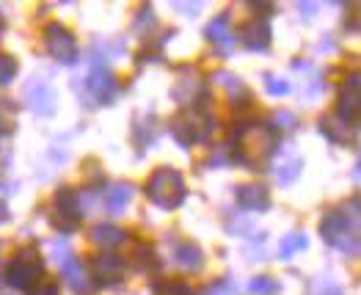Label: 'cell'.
<instances>
[{"instance_id":"cell-1","label":"cell","mask_w":361,"mask_h":295,"mask_svg":"<svg viewBox=\"0 0 361 295\" xmlns=\"http://www.w3.org/2000/svg\"><path fill=\"white\" fill-rule=\"evenodd\" d=\"M320 235L329 246L356 257L359 254V215H356V207H353V212H348V210L326 212V218L320 224Z\"/></svg>"},{"instance_id":"cell-2","label":"cell","mask_w":361,"mask_h":295,"mask_svg":"<svg viewBox=\"0 0 361 295\" xmlns=\"http://www.w3.org/2000/svg\"><path fill=\"white\" fill-rule=\"evenodd\" d=\"M144 191H147V199L160 210H177L185 202V179L171 166H160Z\"/></svg>"},{"instance_id":"cell-3","label":"cell","mask_w":361,"mask_h":295,"mask_svg":"<svg viewBox=\"0 0 361 295\" xmlns=\"http://www.w3.org/2000/svg\"><path fill=\"white\" fill-rule=\"evenodd\" d=\"M75 91L80 94V100H83V105H108L114 97H116V78H114V72L108 69V64L105 61H94V66H91V72L86 75V80L80 83V86H75Z\"/></svg>"},{"instance_id":"cell-4","label":"cell","mask_w":361,"mask_h":295,"mask_svg":"<svg viewBox=\"0 0 361 295\" xmlns=\"http://www.w3.org/2000/svg\"><path fill=\"white\" fill-rule=\"evenodd\" d=\"M212 130H215V124L204 114V105H199V111H190V114H182V116L171 119V124H169V133L185 149L193 147L196 141H207Z\"/></svg>"},{"instance_id":"cell-5","label":"cell","mask_w":361,"mask_h":295,"mask_svg":"<svg viewBox=\"0 0 361 295\" xmlns=\"http://www.w3.org/2000/svg\"><path fill=\"white\" fill-rule=\"evenodd\" d=\"M42 273H44V263L39 260V254L33 248H20L11 265L6 267V284H11L14 290H28Z\"/></svg>"},{"instance_id":"cell-6","label":"cell","mask_w":361,"mask_h":295,"mask_svg":"<svg viewBox=\"0 0 361 295\" xmlns=\"http://www.w3.org/2000/svg\"><path fill=\"white\" fill-rule=\"evenodd\" d=\"M80 202H78V193L72 188H61L56 193V202H53V227L69 235L72 229H78L80 224Z\"/></svg>"},{"instance_id":"cell-7","label":"cell","mask_w":361,"mask_h":295,"mask_svg":"<svg viewBox=\"0 0 361 295\" xmlns=\"http://www.w3.org/2000/svg\"><path fill=\"white\" fill-rule=\"evenodd\" d=\"M44 42H47V53L61 64H75L78 61V42L72 36V30L53 23L44 30Z\"/></svg>"},{"instance_id":"cell-8","label":"cell","mask_w":361,"mask_h":295,"mask_svg":"<svg viewBox=\"0 0 361 295\" xmlns=\"http://www.w3.org/2000/svg\"><path fill=\"white\" fill-rule=\"evenodd\" d=\"M336 116L345 124H356L359 119V75H348V80L342 83V91H339V105H336Z\"/></svg>"},{"instance_id":"cell-9","label":"cell","mask_w":361,"mask_h":295,"mask_svg":"<svg viewBox=\"0 0 361 295\" xmlns=\"http://www.w3.org/2000/svg\"><path fill=\"white\" fill-rule=\"evenodd\" d=\"M91 270L97 276V282L102 287H114L121 282V273H124V263H121L119 254H97L91 260Z\"/></svg>"},{"instance_id":"cell-10","label":"cell","mask_w":361,"mask_h":295,"mask_svg":"<svg viewBox=\"0 0 361 295\" xmlns=\"http://www.w3.org/2000/svg\"><path fill=\"white\" fill-rule=\"evenodd\" d=\"M240 39L243 44H245V50H251V53H265L268 47H271V25H268V20H248L240 30Z\"/></svg>"},{"instance_id":"cell-11","label":"cell","mask_w":361,"mask_h":295,"mask_svg":"<svg viewBox=\"0 0 361 295\" xmlns=\"http://www.w3.org/2000/svg\"><path fill=\"white\" fill-rule=\"evenodd\" d=\"M204 36H207L210 44H215V50L221 56H229L232 47H235V33H232V25H229L226 14H218L215 20H210V25L204 28Z\"/></svg>"},{"instance_id":"cell-12","label":"cell","mask_w":361,"mask_h":295,"mask_svg":"<svg viewBox=\"0 0 361 295\" xmlns=\"http://www.w3.org/2000/svg\"><path fill=\"white\" fill-rule=\"evenodd\" d=\"M25 97H28V105L33 114H39V116L56 114V91L50 89L44 80H33L25 89Z\"/></svg>"},{"instance_id":"cell-13","label":"cell","mask_w":361,"mask_h":295,"mask_svg":"<svg viewBox=\"0 0 361 295\" xmlns=\"http://www.w3.org/2000/svg\"><path fill=\"white\" fill-rule=\"evenodd\" d=\"M238 207L248 210V212H265L271 207V193L265 185H240L235 191Z\"/></svg>"},{"instance_id":"cell-14","label":"cell","mask_w":361,"mask_h":295,"mask_svg":"<svg viewBox=\"0 0 361 295\" xmlns=\"http://www.w3.org/2000/svg\"><path fill=\"white\" fill-rule=\"evenodd\" d=\"M61 276H63V282H66V287H69L72 293L89 295V290H91L89 276H86V267H83V263H80L78 257H72V260H66V263L61 265Z\"/></svg>"},{"instance_id":"cell-15","label":"cell","mask_w":361,"mask_h":295,"mask_svg":"<svg viewBox=\"0 0 361 295\" xmlns=\"http://www.w3.org/2000/svg\"><path fill=\"white\" fill-rule=\"evenodd\" d=\"M174 263L182 270H188V273H196V270H202V265H204V254H202V248L196 243H180L177 251H174Z\"/></svg>"},{"instance_id":"cell-16","label":"cell","mask_w":361,"mask_h":295,"mask_svg":"<svg viewBox=\"0 0 361 295\" xmlns=\"http://www.w3.org/2000/svg\"><path fill=\"white\" fill-rule=\"evenodd\" d=\"M317 130H320L329 141H334V144H350V141H353V127L345 124V121H339V119H334V116L320 119Z\"/></svg>"},{"instance_id":"cell-17","label":"cell","mask_w":361,"mask_h":295,"mask_svg":"<svg viewBox=\"0 0 361 295\" xmlns=\"http://www.w3.org/2000/svg\"><path fill=\"white\" fill-rule=\"evenodd\" d=\"M133 193H135V188H133L130 182L111 185V188L105 191V205H108V210H111V215H121V212H124V207L130 205Z\"/></svg>"},{"instance_id":"cell-18","label":"cell","mask_w":361,"mask_h":295,"mask_svg":"<svg viewBox=\"0 0 361 295\" xmlns=\"http://www.w3.org/2000/svg\"><path fill=\"white\" fill-rule=\"evenodd\" d=\"M91 240H94L97 246L114 248V246L124 243V232H121L119 227H111V224H99V227H94V229H91Z\"/></svg>"},{"instance_id":"cell-19","label":"cell","mask_w":361,"mask_h":295,"mask_svg":"<svg viewBox=\"0 0 361 295\" xmlns=\"http://www.w3.org/2000/svg\"><path fill=\"white\" fill-rule=\"evenodd\" d=\"M306 246H309V240H306L303 232H290V235L279 243V260H293Z\"/></svg>"},{"instance_id":"cell-20","label":"cell","mask_w":361,"mask_h":295,"mask_svg":"<svg viewBox=\"0 0 361 295\" xmlns=\"http://www.w3.org/2000/svg\"><path fill=\"white\" fill-rule=\"evenodd\" d=\"M157 130H160V127H157V119L152 116V114H147V116L135 124L133 136H135V141H138L141 147H149L152 141H154V136H157Z\"/></svg>"},{"instance_id":"cell-21","label":"cell","mask_w":361,"mask_h":295,"mask_svg":"<svg viewBox=\"0 0 361 295\" xmlns=\"http://www.w3.org/2000/svg\"><path fill=\"white\" fill-rule=\"evenodd\" d=\"M301 160L298 157H290V160H284V163H279L276 166V179L281 182V185H290V182H295L298 174H301Z\"/></svg>"},{"instance_id":"cell-22","label":"cell","mask_w":361,"mask_h":295,"mask_svg":"<svg viewBox=\"0 0 361 295\" xmlns=\"http://www.w3.org/2000/svg\"><path fill=\"white\" fill-rule=\"evenodd\" d=\"M248 293L254 295H276L279 293V282L271 279V276H254L248 282Z\"/></svg>"},{"instance_id":"cell-23","label":"cell","mask_w":361,"mask_h":295,"mask_svg":"<svg viewBox=\"0 0 361 295\" xmlns=\"http://www.w3.org/2000/svg\"><path fill=\"white\" fill-rule=\"evenodd\" d=\"M17 69H20V64H17L14 56L0 53V86H8L14 80V75H17Z\"/></svg>"},{"instance_id":"cell-24","label":"cell","mask_w":361,"mask_h":295,"mask_svg":"<svg viewBox=\"0 0 361 295\" xmlns=\"http://www.w3.org/2000/svg\"><path fill=\"white\" fill-rule=\"evenodd\" d=\"M135 267L138 270H154V267H160V260L154 257V251H152L149 246H141L135 251Z\"/></svg>"},{"instance_id":"cell-25","label":"cell","mask_w":361,"mask_h":295,"mask_svg":"<svg viewBox=\"0 0 361 295\" xmlns=\"http://www.w3.org/2000/svg\"><path fill=\"white\" fill-rule=\"evenodd\" d=\"M14 116H17V108L11 105V100H0V130L3 133L14 130Z\"/></svg>"},{"instance_id":"cell-26","label":"cell","mask_w":361,"mask_h":295,"mask_svg":"<svg viewBox=\"0 0 361 295\" xmlns=\"http://www.w3.org/2000/svg\"><path fill=\"white\" fill-rule=\"evenodd\" d=\"M154 293L157 295H193L185 282H157V284H154Z\"/></svg>"},{"instance_id":"cell-27","label":"cell","mask_w":361,"mask_h":295,"mask_svg":"<svg viewBox=\"0 0 361 295\" xmlns=\"http://www.w3.org/2000/svg\"><path fill=\"white\" fill-rule=\"evenodd\" d=\"M295 127H298V119H295V114H290V111H279L273 116V124H271L273 133H279V130H295Z\"/></svg>"},{"instance_id":"cell-28","label":"cell","mask_w":361,"mask_h":295,"mask_svg":"<svg viewBox=\"0 0 361 295\" xmlns=\"http://www.w3.org/2000/svg\"><path fill=\"white\" fill-rule=\"evenodd\" d=\"M265 89H268V94H273V97H284V94L290 91V83H287L284 78H276V75H265Z\"/></svg>"},{"instance_id":"cell-29","label":"cell","mask_w":361,"mask_h":295,"mask_svg":"<svg viewBox=\"0 0 361 295\" xmlns=\"http://www.w3.org/2000/svg\"><path fill=\"white\" fill-rule=\"evenodd\" d=\"M204 295H238V287H235L232 279H221V282H215Z\"/></svg>"},{"instance_id":"cell-30","label":"cell","mask_w":361,"mask_h":295,"mask_svg":"<svg viewBox=\"0 0 361 295\" xmlns=\"http://www.w3.org/2000/svg\"><path fill=\"white\" fill-rule=\"evenodd\" d=\"M152 25H154V14H152V8L149 6H147V8H141V11H138V20H135V28L141 30H149Z\"/></svg>"},{"instance_id":"cell-31","label":"cell","mask_w":361,"mask_h":295,"mask_svg":"<svg viewBox=\"0 0 361 295\" xmlns=\"http://www.w3.org/2000/svg\"><path fill=\"white\" fill-rule=\"evenodd\" d=\"M314 295H342V290L331 284V282H323V284H317V293Z\"/></svg>"},{"instance_id":"cell-32","label":"cell","mask_w":361,"mask_h":295,"mask_svg":"<svg viewBox=\"0 0 361 295\" xmlns=\"http://www.w3.org/2000/svg\"><path fill=\"white\" fill-rule=\"evenodd\" d=\"M298 11H301L303 17L309 20V17H312V14L317 11V3H298Z\"/></svg>"},{"instance_id":"cell-33","label":"cell","mask_w":361,"mask_h":295,"mask_svg":"<svg viewBox=\"0 0 361 295\" xmlns=\"http://www.w3.org/2000/svg\"><path fill=\"white\" fill-rule=\"evenodd\" d=\"M33 295H59V287L56 284H44V287L33 290Z\"/></svg>"},{"instance_id":"cell-34","label":"cell","mask_w":361,"mask_h":295,"mask_svg":"<svg viewBox=\"0 0 361 295\" xmlns=\"http://www.w3.org/2000/svg\"><path fill=\"white\" fill-rule=\"evenodd\" d=\"M174 8H180V11H199L202 6L199 3H174Z\"/></svg>"},{"instance_id":"cell-35","label":"cell","mask_w":361,"mask_h":295,"mask_svg":"<svg viewBox=\"0 0 361 295\" xmlns=\"http://www.w3.org/2000/svg\"><path fill=\"white\" fill-rule=\"evenodd\" d=\"M3 221H8V210H6V205L0 202V224H3Z\"/></svg>"}]
</instances>
